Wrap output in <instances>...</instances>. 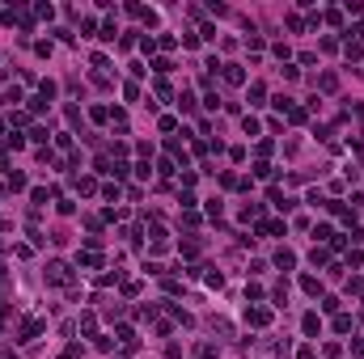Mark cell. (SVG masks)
Segmentation results:
<instances>
[{"label": "cell", "instance_id": "6da1fadb", "mask_svg": "<svg viewBox=\"0 0 364 359\" xmlns=\"http://www.w3.org/2000/svg\"><path fill=\"white\" fill-rule=\"evenodd\" d=\"M47 283H55V287H64V283H72V266L68 262H47Z\"/></svg>", "mask_w": 364, "mask_h": 359}, {"label": "cell", "instance_id": "7a4b0ae2", "mask_svg": "<svg viewBox=\"0 0 364 359\" xmlns=\"http://www.w3.org/2000/svg\"><path fill=\"white\" fill-rule=\"evenodd\" d=\"M43 334V321L38 317H30V321H21V342H30V338H38Z\"/></svg>", "mask_w": 364, "mask_h": 359}, {"label": "cell", "instance_id": "3957f363", "mask_svg": "<svg viewBox=\"0 0 364 359\" xmlns=\"http://www.w3.org/2000/svg\"><path fill=\"white\" fill-rule=\"evenodd\" d=\"M246 321H254V326H267V321H271V308H246Z\"/></svg>", "mask_w": 364, "mask_h": 359}, {"label": "cell", "instance_id": "277c9868", "mask_svg": "<svg viewBox=\"0 0 364 359\" xmlns=\"http://www.w3.org/2000/svg\"><path fill=\"white\" fill-rule=\"evenodd\" d=\"M275 266H279V271H292V266H297V254H292V249H279V254H275Z\"/></svg>", "mask_w": 364, "mask_h": 359}, {"label": "cell", "instance_id": "5b68a950", "mask_svg": "<svg viewBox=\"0 0 364 359\" xmlns=\"http://www.w3.org/2000/svg\"><path fill=\"white\" fill-rule=\"evenodd\" d=\"M318 89H322V93H335V89H339V76H335V72H322V76H318Z\"/></svg>", "mask_w": 364, "mask_h": 359}, {"label": "cell", "instance_id": "8992f818", "mask_svg": "<svg viewBox=\"0 0 364 359\" xmlns=\"http://www.w3.org/2000/svg\"><path fill=\"white\" fill-rule=\"evenodd\" d=\"M225 80H229V85H241V80H246V72H241L237 64H229V68H225Z\"/></svg>", "mask_w": 364, "mask_h": 359}, {"label": "cell", "instance_id": "52a82bcc", "mask_svg": "<svg viewBox=\"0 0 364 359\" xmlns=\"http://www.w3.org/2000/svg\"><path fill=\"white\" fill-rule=\"evenodd\" d=\"M301 330H305V334H318V330H322V326H318V313H305V321H301Z\"/></svg>", "mask_w": 364, "mask_h": 359}, {"label": "cell", "instance_id": "ba28073f", "mask_svg": "<svg viewBox=\"0 0 364 359\" xmlns=\"http://www.w3.org/2000/svg\"><path fill=\"white\" fill-rule=\"evenodd\" d=\"M301 287H305V292H309V296H318V292H322V283L313 279V275H305V279H301Z\"/></svg>", "mask_w": 364, "mask_h": 359}, {"label": "cell", "instance_id": "9c48e42d", "mask_svg": "<svg viewBox=\"0 0 364 359\" xmlns=\"http://www.w3.org/2000/svg\"><path fill=\"white\" fill-rule=\"evenodd\" d=\"M76 190H80V195H93V190H98V182H93V177H76Z\"/></svg>", "mask_w": 364, "mask_h": 359}, {"label": "cell", "instance_id": "30bf717a", "mask_svg": "<svg viewBox=\"0 0 364 359\" xmlns=\"http://www.w3.org/2000/svg\"><path fill=\"white\" fill-rule=\"evenodd\" d=\"M343 51H347V59H360V55H364V42L356 38V42H347V47H343Z\"/></svg>", "mask_w": 364, "mask_h": 359}, {"label": "cell", "instance_id": "8fae6325", "mask_svg": "<svg viewBox=\"0 0 364 359\" xmlns=\"http://www.w3.org/2000/svg\"><path fill=\"white\" fill-rule=\"evenodd\" d=\"M195 355H199V359H212V355H216V346H212V342H199V346H195Z\"/></svg>", "mask_w": 364, "mask_h": 359}, {"label": "cell", "instance_id": "7c38bea8", "mask_svg": "<svg viewBox=\"0 0 364 359\" xmlns=\"http://www.w3.org/2000/svg\"><path fill=\"white\" fill-rule=\"evenodd\" d=\"M9 190H26V177H21V173H13V169H9Z\"/></svg>", "mask_w": 364, "mask_h": 359}, {"label": "cell", "instance_id": "4fadbf2b", "mask_svg": "<svg viewBox=\"0 0 364 359\" xmlns=\"http://www.w3.org/2000/svg\"><path fill=\"white\" fill-rule=\"evenodd\" d=\"M80 330H85V334H93V330H98V317H93V313H85V317H80Z\"/></svg>", "mask_w": 364, "mask_h": 359}, {"label": "cell", "instance_id": "5bb4252c", "mask_svg": "<svg viewBox=\"0 0 364 359\" xmlns=\"http://www.w3.org/2000/svg\"><path fill=\"white\" fill-rule=\"evenodd\" d=\"M241 127H246V136H258V118L246 114V118H241Z\"/></svg>", "mask_w": 364, "mask_h": 359}, {"label": "cell", "instance_id": "9a60e30c", "mask_svg": "<svg viewBox=\"0 0 364 359\" xmlns=\"http://www.w3.org/2000/svg\"><path fill=\"white\" fill-rule=\"evenodd\" d=\"M80 266H102V258H98V254L89 249V254H80Z\"/></svg>", "mask_w": 364, "mask_h": 359}, {"label": "cell", "instance_id": "2e32d148", "mask_svg": "<svg viewBox=\"0 0 364 359\" xmlns=\"http://www.w3.org/2000/svg\"><path fill=\"white\" fill-rule=\"evenodd\" d=\"M309 262H313V266H322V262H326V249H322V245H313V254H309Z\"/></svg>", "mask_w": 364, "mask_h": 359}, {"label": "cell", "instance_id": "e0dca14e", "mask_svg": "<svg viewBox=\"0 0 364 359\" xmlns=\"http://www.w3.org/2000/svg\"><path fill=\"white\" fill-rule=\"evenodd\" d=\"M335 330H339V334H347V330H351V317L339 313V317H335Z\"/></svg>", "mask_w": 364, "mask_h": 359}, {"label": "cell", "instance_id": "ac0fdd59", "mask_svg": "<svg viewBox=\"0 0 364 359\" xmlns=\"http://www.w3.org/2000/svg\"><path fill=\"white\" fill-rule=\"evenodd\" d=\"M297 359H318V355H313V346H301V351H297Z\"/></svg>", "mask_w": 364, "mask_h": 359}]
</instances>
